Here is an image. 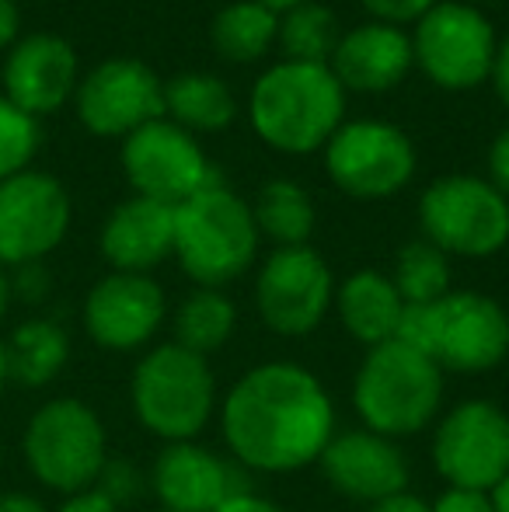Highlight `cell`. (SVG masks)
<instances>
[{
  "mask_svg": "<svg viewBox=\"0 0 509 512\" xmlns=\"http://www.w3.org/2000/svg\"><path fill=\"white\" fill-rule=\"evenodd\" d=\"M220 432L245 471H304L335 436L332 394L300 363H258L220 401Z\"/></svg>",
  "mask_w": 509,
  "mask_h": 512,
  "instance_id": "cell-1",
  "label": "cell"
},
{
  "mask_svg": "<svg viewBox=\"0 0 509 512\" xmlns=\"http://www.w3.org/2000/svg\"><path fill=\"white\" fill-rule=\"evenodd\" d=\"M248 122L279 154H314L346 122V91L325 63L279 60L252 84Z\"/></svg>",
  "mask_w": 509,
  "mask_h": 512,
  "instance_id": "cell-2",
  "label": "cell"
},
{
  "mask_svg": "<svg viewBox=\"0 0 509 512\" xmlns=\"http://www.w3.org/2000/svg\"><path fill=\"white\" fill-rule=\"evenodd\" d=\"M398 342L426 352L440 370L478 377L509 356V314L475 290H450L436 304H405Z\"/></svg>",
  "mask_w": 509,
  "mask_h": 512,
  "instance_id": "cell-3",
  "label": "cell"
},
{
  "mask_svg": "<svg viewBox=\"0 0 509 512\" xmlns=\"http://www.w3.org/2000/svg\"><path fill=\"white\" fill-rule=\"evenodd\" d=\"M443 405V370L412 345L381 342L367 349L353 380V408L363 429L387 439L419 436Z\"/></svg>",
  "mask_w": 509,
  "mask_h": 512,
  "instance_id": "cell-4",
  "label": "cell"
},
{
  "mask_svg": "<svg viewBox=\"0 0 509 512\" xmlns=\"http://www.w3.org/2000/svg\"><path fill=\"white\" fill-rule=\"evenodd\" d=\"M258 241L262 234L252 203L220 182L175 206V258L203 290H220L245 276L258 255Z\"/></svg>",
  "mask_w": 509,
  "mask_h": 512,
  "instance_id": "cell-5",
  "label": "cell"
},
{
  "mask_svg": "<svg viewBox=\"0 0 509 512\" xmlns=\"http://www.w3.org/2000/svg\"><path fill=\"white\" fill-rule=\"evenodd\" d=\"M133 415L150 436L164 443H189L217 411V380L206 356L161 342L136 363L129 380Z\"/></svg>",
  "mask_w": 509,
  "mask_h": 512,
  "instance_id": "cell-6",
  "label": "cell"
},
{
  "mask_svg": "<svg viewBox=\"0 0 509 512\" xmlns=\"http://www.w3.org/2000/svg\"><path fill=\"white\" fill-rule=\"evenodd\" d=\"M21 450L35 481L67 499L95 488L109 460V436L98 411L81 398H53L28 418Z\"/></svg>",
  "mask_w": 509,
  "mask_h": 512,
  "instance_id": "cell-7",
  "label": "cell"
},
{
  "mask_svg": "<svg viewBox=\"0 0 509 512\" xmlns=\"http://www.w3.org/2000/svg\"><path fill=\"white\" fill-rule=\"evenodd\" d=\"M419 227L447 258H492L509 244V199L489 178L443 175L419 196Z\"/></svg>",
  "mask_w": 509,
  "mask_h": 512,
  "instance_id": "cell-8",
  "label": "cell"
},
{
  "mask_svg": "<svg viewBox=\"0 0 509 512\" xmlns=\"http://www.w3.org/2000/svg\"><path fill=\"white\" fill-rule=\"evenodd\" d=\"M499 39L475 4L440 0L412 32L415 67L443 91H471L492 77Z\"/></svg>",
  "mask_w": 509,
  "mask_h": 512,
  "instance_id": "cell-9",
  "label": "cell"
},
{
  "mask_svg": "<svg viewBox=\"0 0 509 512\" xmlns=\"http://www.w3.org/2000/svg\"><path fill=\"white\" fill-rule=\"evenodd\" d=\"M419 157L401 126L387 119L342 122L325 143V171L339 192L353 199H391L415 178Z\"/></svg>",
  "mask_w": 509,
  "mask_h": 512,
  "instance_id": "cell-10",
  "label": "cell"
},
{
  "mask_svg": "<svg viewBox=\"0 0 509 512\" xmlns=\"http://www.w3.org/2000/svg\"><path fill=\"white\" fill-rule=\"evenodd\" d=\"M433 464L450 488L492 492L509 474V415L485 398L450 408L433 432Z\"/></svg>",
  "mask_w": 509,
  "mask_h": 512,
  "instance_id": "cell-11",
  "label": "cell"
},
{
  "mask_svg": "<svg viewBox=\"0 0 509 512\" xmlns=\"http://www.w3.org/2000/svg\"><path fill=\"white\" fill-rule=\"evenodd\" d=\"M123 175L136 196L171 209L220 182L196 136L168 119H154L126 136Z\"/></svg>",
  "mask_w": 509,
  "mask_h": 512,
  "instance_id": "cell-12",
  "label": "cell"
},
{
  "mask_svg": "<svg viewBox=\"0 0 509 512\" xmlns=\"http://www.w3.org/2000/svg\"><path fill=\"white\" fill-rule=\"evenodd\" d=\"M335 304V276L314 248H276L255 276V310L265 328L304 338Z\"/></svg>",
  "mask_w": 509,
  "mask_h": 512,
  "instance_id": "cell-13",
  "label": "cell"
},
{
  "mask_svg": "<svg viewBox=\"0 0 509 512\" xmlns=\"http://www.w3.org/2000/svg\"><path fill=\"white\" fill-rule=\"evenodd\" d=\"M70 196L60 178L46 171H21L0 182V265L18 269L42 262L70 230Z\"/></svg>",
  "mask_w": 509,
  "mask_h": 512,
  "instance_id": "cell-14",
  "label": "cell"
},
{
  "mask_svg": "<svg viewBox=\"0 0 509 512\" xmlns=\"http://www.w3.org/2000/svg\"><path fill=\"white\" fill-rule=\"evenodd\" d=\"M74 108L88 133L102 140H126L147 122L164 119V81L147 63L116 56L81 77Z\"/></svg>",
  "mask_w": 509,
  "mask_h": 512,
  "instance_id": "cell-15",
  "label": "cell"
},
{
  "mask_svg": "<svg viewBox=\"0 0 509 512\" xmlns=\"http://www.w3.org/2000/svg\"><path fill=\"white\" fill-rule=\"evenodd\" d=\"M147 485L168 512H213L234 495L255 492L238 460H224L196 439L164 443L154 457Z\"/></svg>",
  "mask_w": 509,
  "mask_h": 512,
  "instance_id": "cell-16",
  "label": "cell"
},
{
  "mask_svg": "<svg viewBox=\"0 0 509 512\" xmlns=\"http://www.w3.org/2000/svg\"><path fill=\"white\" fill-rule=\"evenodd\" d=\"M168 300L150 276L109 272L84 297V331L105 352H136L161 331Z\"/></svg>",
  "mask_w": 509,
  "mask_h": 512,
  "instance_id": "cell-17",
  "label": "cell"
},
{
  "mask_svg": "<svg viewBox=\"0 0 509 512\" xmlns=\"http://www.w3.org/2000/svg\"><path fill=\"white\" fill-rule=\"evenodd\" d=\"M318 464L332 492L363 506H377L391 495L408 492V478H412L401 446L370 429L335 432Z\"/></svg>",
  "mask_w": 509,
  "mask_h": 512,
  "instance_id": "cell-18",
  "label": "cell"
},
{
  "mask_svg": "<svg viewBox=\"0 0 509 512\" xmlns=\"http://www.w3.org/2000/svg\"><path fill=\"white\" fill-rule=\"evenodd\" d=\"M81 84V63L63 35L32 32L7 49L4 98L32 119L60 112Z\"/></svg>",
  "mask_w": 509,
  "mask_h": 512,
  "instance_id": "cell-19",
  "label": "cell"
},
{
  "mask_svg": "<svg viewBox=\"0 0 509 512\" xmlns=\"http://www.w3.org/2000/svg\"><path fill=\"white\" fill-rule=\"evenodd\" d=\"M412 67V35L387 21L349 28L328 60V70L342 84V91H360V95H381L398 88Z\"/></svg>",
  "mask_w": 509,
  "mask_h": 512,
  "instance_id": "cell-20",
  "label": "cell"
},
{
  "mask_svg": "<svg viewBox=\"0 0 509 512\" xmlns=\"http://www.w3.org/2000/svg\"><path fill=\"white\" fill-rule=\"evenodd\" d=\"M98 244L112 272L150 276V269L175 255V209L143 196L126 199L105 216Z\"/></svg>",
  "mask_w": 509,
  "mask_h": 512,
  "instance_id": "cell-21",
  "label": "cell"
},
{
  "mask_svg": "<svg viewBox=\"0 0 509 512\" xmlns=\"http://www.w3.org/2000/svg\"><path fill=\"white\" fill-rule=\"evenodd\" d=\"M335 314H339L342 328L356 338L360 345L374 349L381 342H391L398 335L401 310L405 300L394 290L391 276L374 269H360L335 286Z\"/></svg>",
  "mask_w": 509,
  "mask_h": 512,
  "instance_id": "cell-22",
  "label": "cell"
},
{
  "mask_svg": "<svg viewBox=\"0 0 509 512\" xmlns=\"http://www.w3.org/2000/svg\"><path fill=\"white\" fill-rule=\"evenodd\" d=\"M164 119L185 133H224L238 119V98L220 77L185 70L164 81Z\"/></svg>",
  "mask_w": 509,
  "mask_h": 512,
  "instance_id": "cell-23",
  "label": "cell"
},
{
  "mask_svg": "<svg viewBox=\"0 0 509 512\" xmlns=\"http://www.w3.org/2000/svg\"><path fill=\"white\" fill-rule=\"evenodd\" d=\"M7 377L18 387H46L70 359V335L49 317H28L4 342Z\"/></svg>",
  "mask_w": 509,
  "mask_h": 512,
  "instance_id": "cell-24",
  "label": "cell"
},
{
  "mask_svg": "<svg viewBox=\"0 0 509 512\" xmlns=\"http://www.w3.org/2000/svg\"><path fill=\"white\" fill-rule=\"evenodd\" d=\"M255 227L262 237L276 241L279 248H304L318 227V209L307 189L290 178H272L258 189L252 203Z\"/></svg>",
  "mask_w": 509,
  "mask_h": 512,
  "instance_id": "cell-25",
  "label": "cell"
},
{
  "mask_svg": "<svg viewBox=\"0 0 509 512\" xmlns=\"http://www.w3.org/2000/svg\"><path fill=\"white\" fill-rule=\"evenodd\" d=\"M279 14L258 0H234L220 7L210 25V42L220 60L227 63H258L276 46Z\"/></svg>",
  "mask_w": 509,
  "mask_h": 512,
  "instance_id": "cell-26",
  "label": "cell"
},
{
  "mask_svg": "<svg viewBox=\"0 0 509 512\" xmlns=\"http://www.w3.org/2000/svg\"><path fill=\"white\" fill-rule=\"evenodd\" d=\"M238 328V307L224 290H192L175 314V342L196 356L224 349Z\"/></svg>",
  "mask_w": 509,
  "mask_h": 512,
  "instance_id": "cell-27",
  "label": "cell"
},
{
  "mask_svg": "<svg viewBox=\"0 0 509 512\" xmlns=\"http://www.w3.org/2000/svg\"><path fill=\"white\" fill-rule=\"evenodd\" d=\"M339 39V18L332 7L318 4V0H304V4L279 14L276 46L283 60L290 63H325L328 67Z\"/></svg>",
  "mask_w": 509,
  "mask_h": 512,
  "instance_id": "cell-28",
  "label": "cell"
},
{
  "mask_svg": "<svg viewBox=\"0 0 509 512\" xmlns=\"http://www.w3.org/2000/svg\"><path fill=\"white\" fill-rule=\"evenodd\" d=\"M391 283L405 304H436L450 293V258L426 237L408 241L394 255Z\"/></svg>",
  "mask_w": 509,
  "mask_h": 512,
  "instance_id": "cell-29",
  "label": "cell"
},
{
  "mask_svg": "<svg viewBox=\"0 0 509 512\" xmlns=\"http://www.w3.org/2000/svg\"><path fill=\"white\" fill-rule=\"evenodd\" d=\"M39 119H32L28 112H21L18 105H11L0 95V182L21 175L32 168V157L39 154Z\"/></svg>",
  "mask_w": 509,
  "mask_h": 512,
  "instance_id": "cell-30",
  "label": "cell"
},
{
  "mask_svg": "<svg viewBox=\"0 0 509 512\" xmlns=\"http://www.w3.org/2000/svg\"><path fill=\"white\" fill-rule=\"evenodd\" d=\"M95 488L112 502V506L126 509V506H133V502L140 499L150 485H147V478H143V471L136 464L109 457V460H105V467H102V474H98Z\"/></svg>",
  "mask_w": 509,
  "mask_h": 512,
  "instance_id": "cell-31",
  "label": "cell"
},
{
  "mask_svg": "<svg viewBox=\"0 0 509 512\" xmlns=\"http://www.w3.org/2000/svg\"><path fill=\"white\" fill-rule=\"evenodd\" d=\"M49 272L42 262H28V265H18L11 276V293L14 300H25V304H42L49 297Z\"/></svg>",
  "mask_w": 509,
  "mask_h": 512,
  "instance_id": "cell-32",
  "label": "cell"
},
{
  "mask_svg": "<svg viewBox=\"0 0 509 512\" xmlns=\"http://www.w3.org/2000/svg\"><path fill=\"white\" fill-rule=\"evenodd\" d=\"M374 21H387V25H405V21H419L440 0H360Z\"/></svg>",
  "mask_w": 509,
  "mask_h": 512,
  "instance_id": "cell-33",
  "label": "cell"
},
{
  "mask_svg": "<svg viewBox=\"0 0 509 512\" xmlns=\"http://www.w3.org/2000/svg\"><path fill=\"white\" fill-rule=\"evenodd\" d=\"M433 512H496L489 492H471V488H447L433 502Z\"/></svg>",
  "mask_w": 509,
  "mask_h": 512,
  "instance_id": "cell-34",
  "label": "cell"
},
{
  "mask_svg": "<svg viewBox=\"0 0 509 512\" xmlns=\"http://www.w3.org/2000/svg\"><path fill=\"white\" fill-rule=\"evenodd\" d=\"M489 182L509 199V126L492 140V147H489Z\"/></svg>",
  "mask_w": 509,
  "mask_h": 512,
  "instance_id": "cell-35",
  "label": "cell"
},
{
  "mask_svg": "<svg viewBox=\"0 0 509 512\" xmlns=\"http://www.w3.org/2000/svg\"><path fill=\"white\" fill-rule=\"evenodd\" d=\"M56 512H123L119 506H112L109 499H105L98 488H88V492H77V495H67V499L60 502V509Z\"/></svg>",
  "mask_w": 509,
  "mask_h": 512,
  "instance_id": "cell-36",
  "label": "cell"
},
{
  "mask_svg": "<svg viewBox=\"0 0 509 512\" xmlns=\"http://www.w3.org/2000/svg\"><path fill=\"white\" fill-rule=\"evenodd\" d=\"M492 88H496V98L503 102V108L509 112V35L499 42L496 49V63H492Z\"/></svg>",
  "mask_w": 509,
  "mask_h": 512,
  "instance_id": "cell-37",
  "label": "cell"
},
{
  "mask_svg": "<svg viewBox=\"0 0 509 512\" xmlns=\"http://www.w3.org/2000/svg\"><path fill=\"white\" fill-rule=\"evenodd\" d=\"M213 512H286V509L279 506V502L258 495V492H245V495H234V499H227L224 506L213 509Z\"/></svg>",
  "mask_w": 509,
  "mask_h": 512,
  "instance_id": "cell-38",
  "label": "cell"
},
{
  "mask_svg": "<svg viewBox=\"0 0 509 512\" xmlns=\"http://www.w3.org/2000/svg\"><path fill=\"white\" fill-rule=\"evenodd\" d=\"M21 32V11L14 0H0V49H11Z\"/></svg>",
  "mask_w": 509,
  "mask_h": 512,
  "instance_id": "cell-39",
  "label": "cell"
},
{
  "mask_svg": "<svg viewBox=\"0 0 509 512\" xmlns=\"http://www.w3.org/2000/svg\"><path fill=\"white\" fill-rule=\"evenodd\" d=\"M370 512H433L422 495H412V492H398L391 495V499L377 502V506H370Z\"/></svg>",
  "mask_w": 509,
  "mask_h": 512,
  "instance_id": "cell-40",
  "label": "cell"
},
{
  "mask_svg": "<svg viewBox=\"0 0 509 512\" xmlns=\"http://www.w3.org/2000/svg\"><path fill=\"white\" fill-rule=\"evenodd\" d=\"M0 512H49V509L28 492H4L0 495Z\"/></svg>",
  "mask_w": 509,
  "mask_h": 512,
  "instance_id": "cell-41",
  "label": "cell"
},
{
  "mask_svg": "<svg viewBox=\"0 0 509 512\" xmlns=\"http://www.w3.org/2000/svg\"><path fill=\"white\" fill-rule=\"evenodd\" d=\"M14 304V293H11V272L0 265V321L7 317V310Z\"/></svg>",
  "mask_w": 509,
  "mask_h": 512,
  "instance_id": "cell-42",
  "label": "cell"
},
{
  "mask_svg": "<svg viewBox=\"0 0 509 512\" xmlns=\"http://www.w3.org/2000/svg\"><path fill=\"white\" fill-rule=\"evenodd\" d=\"M489 499H492V509H496V512H509V474L499 481L496 488H492Z\"/></svg>",
  "mask_w": 509,
  "mask_h": 512,
  "instance_id": "cell-43",
  "label": "cell"
},
{
  "mask_svg": "<svg viewBox=\"0 0 509 512\" xmlns=\"http://www.w3.org/2000/svg\"><path fill=\"white\" fill-rule=\"evenodd\" d=\"M258 4L269 7V11H276V14H283V11H290V7L304 4V0H258Z\"/></svg>",
  "mask_w": 509,
  "mask_h": 512,
  "instance_id": "cell-44",
  "label": "cell"
},
{
  "mask_svg": "<svg viewBox=\"0 0 509 512\" xmlns=\"http://www.w3.org/2000/svg\"><path fill=\"white\" fill-rule=\"evenodd\" d=\"M7 384H11V377H7V352H4V342H0V394H4Z\"/></svg>",
  "mask_w": 509,
  "mask_h": 512,
  "instance_id": "cell-45",
  "label": "cell"
},
{
  "mask_svg": "<svg viewBox=\"0 0 509 512\" xmlns=\"http://www.w3.org/2000/svg\"><path fill=\"white\" fill-rule=\"evenodd\" d=\"M0 467H4V443H0Z\"/></svg>",
  "mask_w": 509,
  "mask_h": 512,
  "instance_id": "cell-46",
  "label": "cell"
},
{
  "mask_svg": "<svg viewBox=\"0 0 509 512\" xmlns=\"http://www.w3.org/2000/svg\"><path fill=\"white\" fill-rule=\"evenodd\" d=\"M464 4H482V0H464Z\"/></svg>",
  "mask_w": 509,
  "mask_h": 512,
  "instance_id": "cell-47",
  "label": "cell"
},
{
  "mask_svg": "<svg viewBox=\"0 0 509 512\" xmlns=\"http://www.w3.org/2000/svg\"><path fill=\"white\" fill-rule=\"evenodd\" d=\"M154 512H168V509H154Z\"/></svg>",
  "mask_w": 509,
  "mask_h": 512,
  "instance_id": "cell-48",
  "label": "cell"
}]
</instances>
